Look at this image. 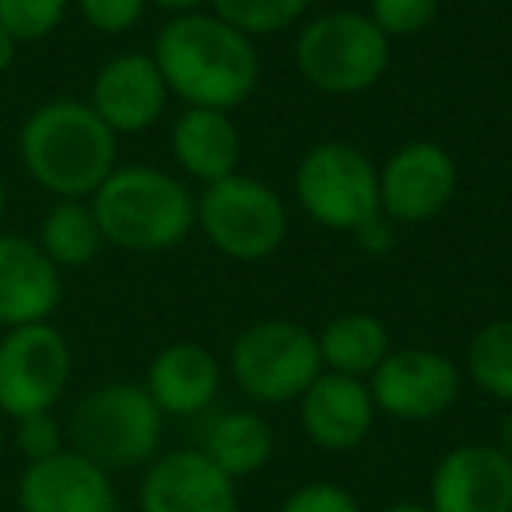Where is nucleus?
<instances>
[{"mask_svg":"<svg viewBox=\"0 0 512 512\" xmlns=\"http://www.w3.org/2000/svg\"><path fill=\"white\" fill-rule=\"evenodd\" d=\"M151 57L169 85V95L190 109L232 113L253 99L264 74L256 39L242 36L211 8L169 18L158 29Z\"/></svg>","mask_w":512,"mask_h":512,"instance_id":"obj_1","label":"nucleus"},{"mask_svg":"<svg viewBox=\"0 0 512 512\" xmlns=\"http://www.w3.org/2000/svg\"><path fill=\"white\" fill-rule=\"evenodd\" d=\"M18 162L53 200H88L120 165V137L85 99H46L18 127Z\"/></svg>","mask_w":512,"mask_h":512,"instance_id":"obj_2","label":"nucleus"},{"mask_svg":"<svg viewBox=\"0 0 512 512\" xmlns=\"http://www.w3.org/2000/svg\"><path fill=\"white\" fill-rule=\"evenodd\" d=\"M88 204L106 246L134 256L172 253L197 228V197L176 172L158 165H116Z\"/></svg>","mask_w":512,"mask_h":512,"instance_id":"obj_3","label":"nucleus"},{"mask_svg":"<svg viewBox=\"0 0 512 512\" xmlns=\"http://www.w3.org/2000/svg\"><path fill=\"white\" fill-rule=\"evenodd\" d=\"M165 414L144 383H106L78 397L67 414L71 449L102 470H134L151 463L162 446Z\"/></svg>","mask_w":512,"mask_h":512,"instance_id":"obj_4","label":"nucleus"},{"mask_svg":"<svg viewBox=\"0 0 512 512\" xmlns=\"http://www.w3.org/2000/svg\"><path fill=\"white\" fill-rule=\"evenodd\" d=\"M295 67L309 88L351 99L383 81L390 67V39L365 11H327L299 29Z\"/></svg>","mask_w":512,"mask_h":512,"instance_id":"obj_5","label":"nucleus"},{"mask_svg":"<svg viewBox=\"0 0 512 512\" xmlns=\"http://www.w3.org/2000/svg\"><path fill=\"white\" fill-rule=\"evenodd\" d=\"M235 386L256 404H292L323 372L316 330L299 320H256L228 348Z\"/></svg>","mask_w":512,"mask_h":512,"instance_id":"obj_6","label":"nucleus"},{"mask_svg":"<svg viewBox=\"0 0 512 512\" xmlns=\"http://www.w3.org/2000/svg\"><path fill=\"white\" fill-rule=\"evenodd\" d=\"M197 228L235 264H260L288 239L285 197L271 183L235 172L204 186L197 197Z\"/></svg>","mask_w":512,"mask_h":512,"instance_id":"obj_7","label":"nucleus"},{"mask_svg":"<svg viewBox=\"0 0 512 512\" xmlns=\"http://www.w3.org/2000/svg\"><path fill=\"white\" fill-rule=\"evenodd\" d=\"M295 200L320 228L355 235L379 214V165L362 148L320 141L295 165Z\"/></svg>","mask_w":512,"mask_h":512,"instance_id":"obj_8","label":"nucleus"},{"mask_svg":"<svg viewBox=\"0 0 512 512\" xmlns=\"http://www.w3.org/2000/svg\"><path fill=\"white\" fill-rule=\"evenodd\" d=\"M74 355L53 323L4 330L0 337V414L11 421L53 411L67 393Z\"/></svg>","mask_w":512,"mask_h":512,"instance_id":"obj_9","label":"nucleus"},{"mask_svg":"<svg viewBox=\"0 0 512 512\" xmlns=\"http://www.w3.org/2000/svg\"><path fill=\"white\" fill-rule=\"evenodd\" d=\"M460 169L435 141H407L379 165V214L393 225H425L453 204Z\"/></svg>","mask_w":512,"mask_h":512,"instance_id":"obj_10","label":"nucleus"},{"mask_svg":"<svg viewBox=\"0 0 512 512\" xmlns=\"http://www.w3.org/2000/svg\"><path fill=\"white\" fill-rule=\"evenodd\" d=\"M376 411L397 421L442 418L460 397V369L449 355L432 348H400L379 362L369 376Z\"/></svg>","mask_w":512,"mask_h":512,"instance_id":"obj_11","label":"nucleus"},{"mask_svg":"<svg viewBox=\"0 0 512 512\" xmlns=\"http://www.w3.org/2000/svg\"><path fill=\"white\" fill-rule=\"evenodd\" d=\"M169 99V85H165L155 57L127 50L109 57L95 71L85 102L116 137H127L155 127L162 120Z\"/></svg>","mask_w":512,"mask_h":512,"instance_id":"obj_12","label":"nucleus"},{"mask_svg":"<svg viewBox=\"0 0 512 512\" xmlns=\"http://www.w3.org/2000/svg\"><path fill=\"white\" fill-rule=\"evenodd\" d=\"M432 512H512V460L498 446L449 449L428 484Z\"/></svg>","mask_w":512,"mask_h":512,"instance_id":"obj_13","label":"nucleus"},{"mask_svg":"<svg viewBox=\"0 0 512 512\" xmlns=\"http://www.w3.org/2000/svg\"><path fill=\"white\" fill-rule=\"evenodd\" d=\"M60 267L39 249L36 239L0 232V327L50 323L64 299Z\"/></svg>","mask_w":512,"mask_h":512,"instance_id":"obj_14","label":"nucleus"},{"mask_svg":"<svg viewBox=\"0 0 512 512\" xmlns=\"http://www.w3.org/2000/svg\"><path fill=\"white\" fill-rule=\"evenodd\" d=\"M18 509L22 512H116V491L109 470L60 449L50 460H36L18 477Z\"/></svg>","mask_w":512,"mask_h":512,"instance_id":"obj_15","label":"nucleus"},{"mask_svg":"<svg viewBox=\"0 0 512 512\" xmlns=\"http://www.w3.org/2000/svg\"><path fill=\"white\" fill-rule=\"evenodd\" d=\"M141 512H239L235 481L200 449L158 456L141 481Z\"/></svg>","mask_w":512,"mask_h":512,"instance_id":"obj_16","label":"nucleus"},{"mask_svg":"<svg viewBox=\"0 0 512 512\" xmlns=\"http://www.w3.org/2000/svg\"><path fill=\"white\" fill-rule=\"evenodd\" d=\"M299 418L302 432L309 435L313 446L327 449V453H348V449L362 446L365 435L372 432L376 404H372L365 379L323 369L299 397Z\"/></svg>","mask_w":512,"mask_h":512,"instance_id":"obj_17","label":"nucleus"},{"mask_svg":"<svg viewBox=\"0 0 512 512\" xmlns=\"http://www.w3.org/2000/svg\"><path fill=\"white\" fill-rule=\"evenodd\" d=\"M144 390L158 404L162 414L172 418H193L218 400L221 390V362L193 341L165 344L148 365Z\"/></svg>","mask_w":512,"mask_h":512,"instance_id":"obj_18","label":"nucleus"},{"mask_svg":"<svg viewBox=\"0 0 512 512\" xmlns=\"http://www.w3.org/2000/svg\"><path fill=\"white\" fill-rule=\"evenodd\" d=\"M169 148L179 172L200 179L204 186L235 176L242 162V134L232 113L221 109H190L176 116L169 130Z\"/></svg>","mask_w":512,"mask_h":512,"instance_id":"obj_19","label":"nucleus"},{"mask_svg":"<svg viewBox=\"0 0 512 512\" xmlns=\"http://www.w3.org/2000/svg\"><path fill=\"white\" fill-rule=\"evenodd\" d=\"M320 344V362L327 372L365 379L379 369L386 355L393 351L390 327L372 313H341L327 320V327L316 334Z\"/></svg>","mask_w":512,"mask_h":512,"instance_id":"obj_20","label":"nucleus"},{"mask_svg":"<svg viewBox=\"0 0 512 512\" xmlns=\"http://www.w3.org/2000/svg\"><path fill=\"white\" fill-rule=\"evenodd\" d=\"M200 453L232 481L267 467L274 453V428L256 411H225L204 432Z\"/></svg>","mask_w":512,"mask_h":512,"instance_id":"obj_21","label":"nucleus"},{"mask_svg":"<svg viewBox=\"0 0 512 512\" xmlns=\"http://www.w3.org/2000/svg\"><path fill=\"white\" fill-rule=\"evenodd\" d=\"M36 242L60 271L88 267L106 246L88 200H53V207L39 221Z\"/></svg>","mask_w":512,"mask_h":512,"instance_id":"obj_22","label":"nucleus"},{"mask_svg":"<svg viewBox=\"0 0 512 512\" xmlns=\"http://www.w3.org/2000/svg\"><path fill=\"white\" fill-rule=\"evenodd\" d=\"M467 376L491 400L512 407V316L491 320L467 344Z\"/></svg>","mask_w":512,"mask_h":512,"instance_id":"obj_23","label":"nucleus"},{"mask_svg":"<svg viewBox=\"0 0 512 512\" xmlns=\"http://www.w3.org/2000/svg\"><path fill=\"white\" fill-rule=\"evenodd\" d=\"M313 8V0H211V11L225 18L242 36H278L302 22V15Z\"/></svg>","mask_w":512,"mask_h":512,"instance_id":"obj_24","label":"nucleus"},{"mask_svg":"<svg viewBox=\"0 0 512 512\" xmlns=\"http://www.w3.org/2000/svg\"><path fill=\"white\" fill-rule=\"evenodd\" d=\"M74 0H0V29L18 46L43 43L67 22Z\"/></svg>","mask_w":512,"mask_h":512,"instance_id":"obj_25","label":"nucleus"},{"mask_svg":"<svg viewBox=\"0 0 512 512\" xmlns=\"http://www.w3.org/2000/svg\"><path fill=\"white\" fill-rule=\"evenodd\" d=\"M365 15L386 39H411L432 29L435 15H439V0H369Z\"/></svg>","mask_w":512,"mask_h":512,"instance_id":"obj_26","label":"nucleus"},{"mask_svg":"<svg viewBox=\"0 0 512 512\" xmlns=\"http://www.w3.org/2000/svg\"><path fill=\"white\" fill-rule=\"evenodd\" d=\"M81 22L99 36H127L141 25L148 0H74Z\"/></svg>","mask_w":512,"mask_h":512,"instance_id":"obj_27","label":"nucleus"},{"mask_svg":"<svg viewBox=\"0 0 512 512\" xmlns=\"http://www.w3.org/2000/svg\"><path fill=\"white\" fill-rule=\"evenodd\" d=\"M64 442H67V428L60 425L53 411L29 414V418H18L15 421V446H18V453H22L29 463L57 456L60 449H67Z\"/></svg>","mask_w":512,"mask_h":512,"instance_id":"obj_28","label":"nucleus"},{"mask_svg":"<svg viewBox=\"0 0 512 512\" xmlns=\"http://www.w3.org/2000/svg\"><path fill=\"white\" fill-rule=\"evenodd\" d=\"M281 512H362L348 488L341 484H330V481H313V484H302L299 491L285 498Z\"/></svg>","mask_w":512,"mask_h":512,"instance_id":"obj_29","label":"nucleus"},{"mask_svg":"<svg viewBox=\"0 0 512 512\" xmlns=\"http://www.w3.org/2000/svg\"><path fill=\"white\" fill-rule=\"evenodd\" d=\"M355 239H358V246H362L365 253L383 256V253H390L393 242H397V225H393L390 218H383V214H376V218L365 221V225L358 228Z\"/></svg>","mask_w":512,"mask_h":512,"instance_id":"obj_30","label":"nucleus"},{"mask_svg":"<svg viewBox=\"0 0 512 512\" xmlns=\"http://www.w3.org/2000/svg\"><path fill=\"white\" fill-rule=\"evenodd\" d=\"M148 8H158L165 15L179 18V15H197V11L211 8V0H148Z\"/></svg>","mask_w":512,"mask_h":512,"instance_id":"obj_31","label":"nucleus"},{"mask_svg":"<svg viewBox=\"0 0 512 512\" xmlns=\"http://www.w3.org/2000/svg\"><path fill=\"white\" fill-rule=\"evenodd\" d=\"M15 57H18V43L8 36V32L0 29V78L11 71V64H15Z\"/></svg>","mask_w":512,"mask_h":512,"instance_id":"obj_32","label":"nucleus"},{"mask_svg":"<svg viewBox=\"0 0 512 512\" xmlns=\"http://www.w3.org/2000/svg\"><path fill=\"white\" fill-rule=\"evenodd\" d=\"M498 449L512 460V411L505 414L502 425H498Z\"/></svg>","mask_w":512,"mask_h":512,"instance_id":"obj_33","label":"nucleus"},{"mask_svg":"<svg viewBox=\"0 0 512 512\" xmlns=\"http://www.w3.org/2000/svg\"><path fill=\"white\" fill-rule=\"evenodd\" d=\"M383 512H432V509L421 502H393V505H386Z\"/></svg>","mask_w":512,"mask_h":512,"instance_id":"obj_34","label":"nucleus"},{"mask_svg":"<svg viewBox=\"0 0 512 512\" xmlns=\"http://www.w3.org/2000/svg\"><path fill=\"white\" fill-rule=\"evenodd\" d=\"M4 214H8V183L0 176V225H4Z\"/></svg>","mask_w":512,"mask_h":512,"instance_id":"obj_35","label":"nucleus"},{"mask_svg":"<svg viewBox=\"0 0 512 512\" xmlns=\"http://www.w3.org/2000/svg\"><path fill=\"white\" fill-rule=\"evenodd\" d=\"M4 418V414H0ZM4 439H8V432H4V421H0V453H4Z\"/></svg>","mask_w":512,"mask_h":512,"instance_id":"obj_36","label":"nucleus"}]
</instances>
